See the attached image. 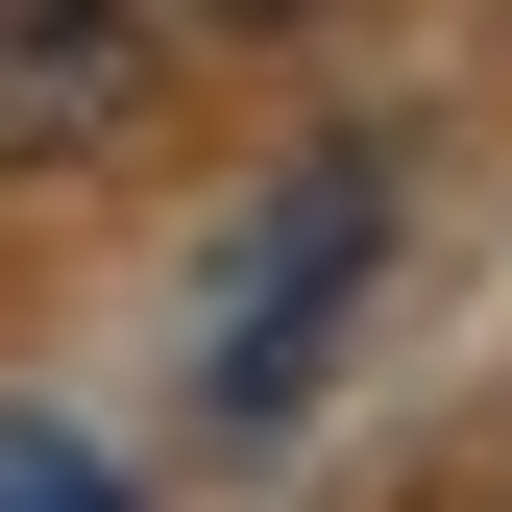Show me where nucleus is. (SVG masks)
<instances>
[{
  "label": "nucleus",
  "instance_id": "f257e3e1",
  "mask_svg": "<svg viewBox=\"0 0 512 512\" xmlns=\"http://www.w3.org/2000/svg\"><path fill=\"white\" fill-rule=\"evenodd\" d=\"M147 98V0H0V171H74Z\"/></svg>",
  "mask_w": 512,
  "mask_h": 512
},
{
  "label": "nucleus",
  "instance_id": "f03ea898",
  "mask_svg": "<svg viewBox=\"0 0 512 512\" xmlns=\"http://www.w3.org/2000/svg\"><path fill=\"white\" fill-rule=\"evenodd\" d=\"M366 196H391L366 147H342V171H293V269L244 293V317H220V415H269V391H293V342H317V293L366 269Z\"/></svg>",
  "mask_w": 512,
  "mask_h": 512
},
{
  "label": "nucleus",
  "instance_id": "7ed1b4c3",
  "mask_svg": "<svg viewBox=\"0 0 512 512\" xmlns=\"http://www.w3.org/2000/svg\"><path fill=\"white\" fill-rule=\"evenodd\" d=\"M0 512H122L98 464H25V439H0Z\"/></svg>",
  "mask_w": 512,
  "mask_h": 512
},
{
  "label": "nucleus",
  "instance_id": "20e7f679",
  "mask_svg": "<svg viewBox=\"0 0 512 512\" xmlns=\"http://www.w3.org/2000/svg\"><path fill=\"white\" fill-rule=\"evenodd\" d=\"M196 25H317V0H196Z\"/></svg>",
  "mask_w": 512,
  "mask_h": 512
}]
</instances>
